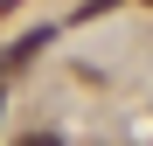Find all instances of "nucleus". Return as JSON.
<instances>
[{
  "instance_id": "f257e3e1",
  "label": "nucleus",
  "mask_w": 153,
  "mask_h": 146,
  "mask_svg": "<svg viewBox=\"0 0 153 146\" xmlns=\"http://www.w3.org/2000/svg\"><path fill=\"white\" fill-rule=\"evenodd\" d=\"M105 7H118V0H84V7H76V21H91V14H105Z\"/></svg>"
},
{
  "instance_id": "f03ea898",
  "label": "nucleus",
  "mask_w": 153,
  "mask_h": 146,
  "mask_svg": "<svg viewBox=\"0 0 153 146\" xmlns=\"http://www.w3.org/2000/svg\"><path fill=\"white\" fill-rule=\"evenodd\" d=\"M7 7H21V0H0V14H7Z\"/></svg>"
}]
</instances>
